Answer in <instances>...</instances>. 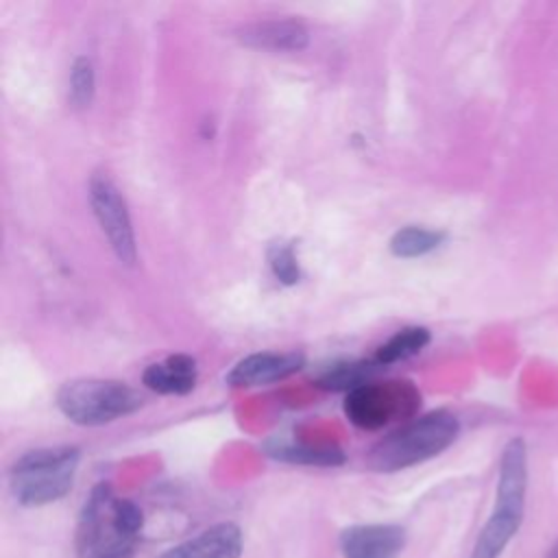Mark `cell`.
<instances>
[{
    "label": "cell",
    "mask_w": 558,
    "mask_h": 558,
    "mask_svg": "<svg viewBox=\"0 0 558 558\" xmlns=\"http://www.w3.org/2000/svg\"><path fill=\"white\" fill-rule=\"evenodd\" d=\"M144 525L140 506L116 497L109 484H98L81 508L76 523L78 558H133Z\"/></svg>",
    "instance_id": "cell-1"
},
{
    "label": "cell",
    "mask_w": 558,
    "mask_h": 558,
    "mask_svg": "<svg viewBox=\"0 0 558 558\" xmlns=\"http://www.w3.org/2000/svg\"><path fill=\"white\" fill-rule=\"evenodd\" d=\"M458 432L460 421L449 410L414 416L375 442L366 456V464L379 473H395L421 464L445 451Z\"/></svg>",
    "instance_id": "cell-2"
},
{
    "label": "cell",
    "mask_w": 558,
    "mask_h": 558,
    "mask_svg": "<svg viewBox=\"0 0 558 558\" xmlns=\"http://www.w3.org/2000/svg\"><path fill=\"white\" fill-rule=\"evenodd\" d=\"M81 451L70 445L41 447L20 456L9 469V486L22 506H46L68 495Z\"/></svg>",
    "instance_id": "cell-3"
},
{
    "label": "cell",
    "mask_w": 558,
    "mask_h": 558,
    "mask_svg": "<svg viewBox=\"0 0 558 558\" xmlns=\"http://www.w3.org/2000/svg\"><path fill=\"white\" fill-rule=\"evenodd\" d=\"M142 405V395L124 381L81 377L65 381L57 392V408L76 425L94 427L129 416Z\"/></svg>",
    "instance_id": "cell-4"
},
{
    "label": "cell",
    "mask_w": 558,
    "mask_h": 558,
    "mask_svg": "<svg viewBox=\"0 0 558 558\" xmlns=\"http://www.w3.org/2000/svg\"><path fill=\"white\" fill-rule=\"evenodd\" d=\"M421 408V392L408 379L368 381L344 397V414L360 429H379L392 421H410Z\"/></svg>",
    "instance_id": "cell-5"
},
{
    "label": "cell",
    "mask_w": 558,
    "mask_h": 558,
    "mask_svg": "<svg viewBox=\"0 0 558 558\" xmlns=\"http://www.w3.org/2000/svg\"><path fill=\"white\" fill-rule=\"evenodd\" d=\"M87 196L94 218L98 220L100 231L105 233L111 251L122 264L133 266L137 259V244L124 196L120 194L116 183L102 172H96L89 179Z\"/></svg>",
    "instance_id": "cell-6"
},
{
    "label": "cell",
    "mask_w": 558,
    "mask_h": 558,
    "mask_svg": "<svg viewBox=\"0 0 558 558\" xmlns=\"http://www.w3.org/2000/svg\"><path fill=\"white\" fill-rule=\"evenodd\" d=\"M527 488V449L521 438H512L499 460V480L495 497V514L523 521Z\"/></svg>",
    "instance_id": "cell-7"
},
{
    "label": "cell",
    "mask_w": 558,
    "mask_h": 558,
    "mask_svg": "<svg viewBox=\"0 0 558 558\" xmlns=\"http://www.w3.org/2000/svg\"><path fill=\"white\" fill-rule=\"evenodd\" d=\"M405 547V530L392 523H362L342 530L344 558H399Z\"/></svg>",
    "instance_id": "cell-8"
},
{
    "label": "cell",
    "mask_w": 558,
    "mask_h": 558,
    "mask_svg": "<svg viewBox=\"0 0 558 558\" xmlns=\"http://www.w3.org/2000/svg\"><path fill=\"white\" fill-rule=\"evenodd\" d=\"M305 364V355L296 351L286 353H253L240 360L229 373L227 384L235 388H251V386H268L279 379H286L301 371Z\"/></svg>",
    "instance_id": "cell-9"
},
{
    "label": "cell",
    "mask_w": 558,
    "mask_h": 558,
    "mask_svg": "<svg viewBox=\"0 0 558 558\" xmlns=\"http://www.w3.org/2000/svg\"><path fill=\"white\" fill-rule=\"evenodd\" d=\"M242 547L244 541L240 527L231 521H222L166 549L157 558H240Z\"/></svg>",
    "instance_id": "cell-10"
},
{
    "label": "cell",
    "mask_w": 558,
    "mask_h": 558,
    "mask_svg": "<svg viewBox=\"0 0 558 558\" xmlns=\"http://www.w3.org/2000/svg\"><path fill=\"white\" fill-rule=\"evenodd\" d=\"M240 39L251 48L303 50L310 41V33L296 20H264L246 24L240 31Z\"/></svg>",
    "instance_id": "cell-11"
},
{
    "label": "cell",
    "mask_w": 558,
    "mask_h": 558,
    "mask_svg": "<svg viewBox=\"0 0 558 558\" xmlns=\"http://www.w3.org/2000/svg\"><path fill=\"white\" fill-rule=\"evenodd\" d=\"M142 381L159 395H187L196 386V362L185 353L170 355L163 362L150 364Z\"/></svg>",
    "instance_id": "cell-12"
},
{
    "label": "cell",
    "mask_w": 558,
    "mask_h": 558,
    "mask_svg": "<svg viewBox=\"0 0 558 558\" xmlns=\"http://www.w3.org/2000/svg\"><path fill=\"white\" fill-rule=\"evenodd\" d=\"M266 456L288 464H307V466H338L344 462V453L338 447L329 445H307L296 440H270L264 445Z\"/></svg>",
    "instance_id": "cell-13"
},
{
    "label": "cell",
    "mask_w": 558,
    "mask_h": 558,
    "mask_svg": "<svg viewBox=\"0 0 558 558\" xmlns=\"http://www.w3.org/2000/svg\"><path fill=\"white\" fill-rule=\"evenodd\" d=\"M384 366L371 357V360H353V362H336L331 366H327L325 371L318 373L316 377V386L323 390H347L351 392L353 388L373 381V377L381 371Z\"/></svg>",
    "instance_id": "cell-14"
},
{
    "label": "cell",
    "mask_w": 558,
    "mask_h": 558,
    "mask_svg": "<svg viewBox=\"0 0 558 558\" xmlns=\"http://www.w3.org/2000/svg\"><path fill=\"white\" fill-rule=\"evenodd\" d=\"M445 242V233L436 229H425V227H403L395 231L390 238V253L395 257L412 259V257H423L432 251H436Z\"/></svg>",
    "instance_id": "cell-15"
},
{
    "label": "cell",
    "mask_w": 558,
    "mask_h": 558,
    "mask_svg": "<svg viewBox=\"0 0 558 558\" xmlns=\"http://www.w3.org/2000/svg\"><path fill=\"white\" fill-rule=\"evenodd\" d=\"M429 342V331L425 327H403L399 329L395 336H390L377 351H375V360L386 368L395 362L408 360L412 355H416L418 351H423Z\"/></svg>",
    "instance_id": "cell-16"
},
{
    "label": "cell",
    "mask_w": 558,
    "mask_h": 558,
    "mask_svg": "<svg viewBox=\"0 0 558 558\" xmlns=\"http://www.w3.org/2000/svg\"><path fill=\"white\" fill-rule=\"evenodd\" d=\"M96 92V72L94 65L87 57H78L72 63L70 70V89H68V100L74 109H87L94 100Z\"/></svg>",
    "instance_id": "cell-17"
},
{
    "label": "cell",
    "mask_w": 558,
    "mask_h": 558,
    "mask_svg": "<svg viewBox=\"0 0 558 558\" xmlns=\"http://www.w3.org/2000/svg\"><path fill=\"white\" fill-rule=\"evenodd\" d=\"M268 264L272 275L286 283V286H294L301 277L299 270V262H296V253L292 244H275L268 251Z\"/></svg>",
    "instance_id": "cell-18"
},
{
    "label": "cell",
    "mask_w": 558,
    "mask_h": 558,
    "mask_svg": "<svg viewBox=\"0 0 558 558\" xmlns=\"http://www.w3.org/2000/svg\"><path fill=\"white\" fill-rule=\"evenodd\" d=\"M471 558H499V556H495L493 551H488V549H484L482 545L475 543V547H473V551H471Z\"/></svg>",
    "instance_id": "cell-19"
},
{
    "label": "cell",
    "mask_w": 558,
    "mask_h": 558,
    "mask_svg": "<svg viewBox=\"0 0 558 558\" xmlns=\"http://www.w3.org/2000/svg\"><path fill=\"white\" fill-rule=\"evenodd\" d=\"M545 558H558V541L554 543V547L547 551V556Z\"/></svg>",
    "instance_id": "cell-20"
}]
</instances>
